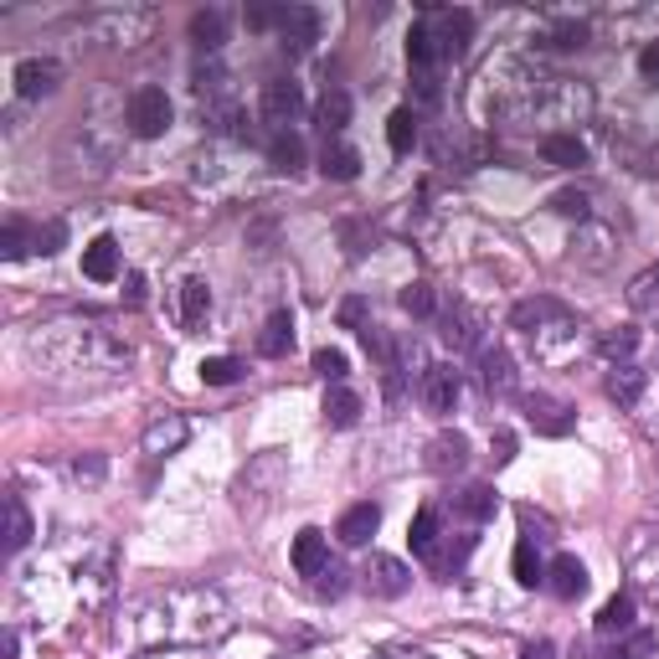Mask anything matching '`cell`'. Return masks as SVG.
Returning <instances> with one entry per match:
<instances>
[{
  "label": "cell",
  "instance_id": "f907efd6",
  "mask_svg": "<svg viewBox=\"0 0 659 659\" xmlns=\"http://www.w3.org/2000/svg\"><path fill=\"white\" fill-rule=\"evenodd\" d=\"M104 474V459H73V480H98Z\"/></svg>",
  "mask_w": 659,
  "mask_h": 659
},
{
  "label": "cell",
  "instance_id": "f6af8a7d",
  "mask_svg": "<svg viewBox=\"0 0 659 659\" xmlns=\"http://www.w3.org/2000/svg\"><path fill=\"white\" fill-rule=\"evenodd\" d=\"M315 593H320V598H341V593H345V567L330 562V567L315 577Z\"/></svg>",
  "mask_w": 659,
  "mask_h": 659
},
{
  "label": "cell",
  "instance_id": "9f6ffc18",
  "mask_svg": "<svg viewBox=\"0 0 659 659\" xmlns=\"http://www.w3.org/2000/svg\"><path fill=\"white\" fill-rule=\"evenodd\" d=\"M583 659H629L624 649H598V655H583Z\"/></svg>",
  "mask_w": 659,
  "mask_h": 659
},
{
  "label": "cell",
  "instance_id": "f1b7e54d",
  "mask_svg": "<svg viewBox=\"0 0 659 659\" xmlns=\"http://www.w3.org/2000/svg\"><path fill=\"white\" fill-rule=\"evenodd\" d=\"M634 629V593H614V598L598 608V634L603 639H618V634Z\"/></svg>",
  "mask_w": 659,
  "mask_h": 659
},
{
  "label": "cell",
  "instance_id": "74e56055",
  "mask_svg": "<svg viewBox=\"0 0 659 659\" xmlns=\"http://www.w3.org/2000/svg\"><path fill=\"white\" fill-rule=\"evenodd\" d=\"M459 510H464L469 521H490L494 510H500V494H494L490 484H469V490L459 494Z\"/></svg>",
  "mask_w": 659,
  "mask_h": 659
},
{
  "label": "cell",
  "instance_id": "4316f807",
  "mask_svg": "<svg viewBox=\"0 0 659 659\" xmlns=\"http://www.w3.org/2000/svg\"><path fill=\"white\" fill-rule=\"evenodd\" d=\"M320 170L330 180H356L360 176V150L356 145H341V139H325V150H320Z\"/></svg>",
  "mask_w": 659,
  "mask_h": 659
},
{
  "label": "cell",
  "instance_id": "cb8c5ba5",
  "mask_svg": "<svg viewBox=\"0 0 659 659\" xmlns=\"http://www.w3.org/2000/svg\"><path fill=\"white\" fill-rule=\"evenodd\" d=\"M645 387H649V376L639 372V366H614V372H608V397H614L618 407H624V412H629V407H639V397H645Z\"/></svg>",
  "mask_w": 659,
  "mask_h": 659
},
{
  "label": "cell",
  "instance_id": "5bb4252c",
  "mask_svg": "<svg viewBox=\"0 0 659 659\" xmlns=\"http://www.w3.org/2000/svg\"><path fill=\"white\" fill-rule=\"evenodd\" d=\"M422 402H428V412H453L459 407V391H464V381H459V372L453 366H428L418 381Z\"/></svg>",
  "mask_w": 659,
  "mask_h": 659
},
{
  "label": "cell",
  "instance_id": "d590c367",
  "mask_svg": "<svg viewBox=\"0 0 659 659\" xmlns=\"http://www.w3.org/2000/svg\"><path fill=\"white\" fill-rule=\"evenodd\" d=\"M387 145L397 155H412V145H418V114L412 108H397L387 119Z\"/></svg>",
  "mask_w": 659,
  "mask_h": 659
},
{
  "label": "cell",
  "instance_id": "7402d4cb",
  "mask_svg": "<svg viewBox=\"0 0 659 659\" xmlns=\"http://www.w3.org/2000/svg\"><path fill=\"white\" fill-rule=\"evenodd\" d=\"M201 119L217 129V135H232V139H248V114H242L238 98H211V104H201Z\"/></svg>",
  "mask_w": 659,
  "mask_h": 659
},
{
  "label": "cell",
  "instance_id": "277c9868",
  "mask_svg": "<svg viewBox=\"0 0 659 659\" xmlns=\"http://www.w3.org/2000/svg\"><path fill=\"white\" fill-rule=\"evenodd\" d=\"M258 114H263V124H273V135L289 129V124H300L304 88L294 83V77H269V83L258 88Z\"/></svg>",
  "mask_w": 659,
  "mask_h": 659
},
{
  "label": "cell",
  "instance_id": "9a60e30c",
  "mask_svg": "<svg viewBox=\"0 0 659 659\" xmlns=\"http://www.w3.org/2000/svg\"><path fill=\"white\" fill-rule=\"evenodd\" d=\"M325 567H330V536L310 525V531H300V536H294V572L315 583Z\"/></svg>",
  "mask_w": 659,
  "mask_h": 659
},
{
  "label": "cell",
  "instance_id": "e575fe53",
  "mask_svg": "<svg viewBox=\"0 0 659 659\" xmlns=\"http://www.w3.org/2000/svg\"><path fill=\"white\" fill-rule=\"evenodd\" d=\"M360 418V397L351 387H330L325 391V422H335V428H351V422Z\"/></svg>",
  "mask_w": 659,
  "mask_h": 659
},
{
  "label": "cell",
  "instance_id": "7bdbcfd3",
  "mask_svg": "<svg viewBox=\"0 0 659 659\" xmlns=\"http://www.w3.org/2000/svg\"><path fill=\"white\" fill-rule=\"evenodd\" d=\"M315 372L325 376L330 387H341V381H345V351H330V345H320V351H315Z\"/></svg>",
  "mask_w": 659,
  "mask_h": 659
},
{
  "label": "cell",
  "instance_id": "7a4b0ae2",
  "mask_svg": "<svg viewBox=\"0 0 659 659\" xmlns=\"http://www.w3.org/2000/svg\"><path fill=\"white\" fill-rule=\"evenodd\" d=\"M227 629V603L211 587H176L145 603L139 634L145 645H201Z\"/></svg>",
  "mask_w": 659,
  "mask_h": 659
},
{
  "label": "cell",
  "instance_id": "6da1fadb",
  "mask_svg": "<svg viewBox=\"0 0 659 659\" xmlns=\"http://www.w3.org/2000/svg\"><path fill=\"white\" fill-rule=\"evenodd\" d=\"M31 356L52 360L62 372H119L135 360V345L108 320H57L31 335Z\"/></svg>",
  "mask_w": 659,
  "mask_h": 659
},
{
  "label": "cell",
  "instance_id": "52a82bcc",
  "mask_svg": "<svg viewBox=\"0 0 659 659\" xmlns=\"http://www.w3.org/2000/svg\"><path fill=\"white\" fill-rule=\"evenodd\" d=\"M525 422L536 428L541 438H567L577 428V407L567 397H552V391H531L525 397Z\"/></svg>",
  "mask_w": 659,
  "mask_h": 659
},
{
  "label": "cell",
  "instance_id": "4dcf8cb0",
  "mask_svg": "<svg viewBox=\"0 0 659 659\" xmlns=\"http://www.w3.org/2000/svg\"><path fill=\"white\" fill-rule=\"evenodd\" d=\"M587 42V21H577V15H567V21H552V27L536 36V46H552V52H572V46Z\"/></svg>",
  "mask_w": 659,
  "mask_h": 659
},
{
  "label": "cell",
  "instance_id": "f5cc1de1",
  "mask_svg": "<svg viewBox=\"0 0 659 659\" xmlns=\"http://www.w3.org/2000/svg\"><path fill=\"white\" fill-rule=\"evenodd\" d=\"M521 659H556L552 639H536V645H521Z\"/></svg>",
  "mask_w": 659,
  "mask_h": 659
},
{
  "label": "cell",
  "instance_id": "5b68a950",
  "mask_svg": "<svg viewBox=\"0 0 659 659\" xmlns=\"http://www.w3.org/2000/svg\"><path fill=\"white\" fill-rule=\"evenodd\" d=\"M170 119H176V108H170L165 88H139L135 98L124 104V124H129L139 139H160L165 129H170Z\"/></svg>",
  "mask_w": 659,
  "mask_h": 659
},
{
  "label": "cell",
  "instance_id": "ba28073f",
  "mask_svg": "<svg viewBox=\"0 0 659 659\" xmlns=\"http://www.w3.org/2000/svg\"><path fill=\"white\" fill-rule=\"evenodd\" d=\"M360 587H366L372 598H402L407 587H412V567H407L402 556L376 552L372 562L360 567Z\"/></svg>",
  "mask_w": 659,
  "mask_h": 659
},
{
  "label": "cell",
  "instance_id": "816d5d0a",
  "mask_svg": "<svg viewBox=\"0 0 659 659\" xmlns=\"http://www.w3.org/2000/svg\"><path fill=\"white\" fill-rule=\"evenodd\" d=\"M124 300L145 304V273H129V279H124Z\"/></svg>",
  "mask_w": 659,
  "mask_h": 659
},
{
  "label": "cell",
  "instance_id": "7dc6e473",
  "mask_svg": "<svg viewBox=\"0 0 659 659\" xmlns=\"http://www.w3.org/2000/svg\"><path fill=\"white\" fill-rule=\"evenodd\" d=\"M490 459L494 464H510V459H515V433H510V428H500V433L490 438Z\"/></svg>",
  "mask_w": 659,
  "mask_h": 659
},
{
  "label": "cell",
  "instance_id": "60d3db41",
  "mask_svg": "<svg viewBox=\"0 0 659 659\" xmlns=\"http://www.w3.org/2000/svg\"><path fill=\"white\" fill-rule=\"evenodd\" d=\"M6 510H11V531H6V552H21L31 541V515H27V505H21V494H11L6 500Z\"/></svg>",
  "mask_w": 659,
  "mask_h": 659
},
{
  "label": "cell",
  "instance_id": "484cf974",
  "mask_svg": "<svg viewBox=\"0 0 659 659\" xmlns=\"http://www.w3.org/2000/svg\"><path fill=\"white\" fill-rule=\"evenodd\" d=\"M289 345H294V315L289 310H273L269 320H263V335H258V351L269 360L289 356Z\"/></svg>",
  "mask_w": 659,
  "mask_h": 659
},
{
  "label": "cell",
  "instance_id": "603a6c76",
  "mask_svg": "<svg viewBox=\"0 0 659 659\" xmlns=\"http://www.w3.org/2000/svg\"><path fill=\"white\" fill-rule=\"evenodd\" d=\"M191 46L196 52H217V46L227 42V11H217V6H207V11L191 15Z\"/></svg>",
  "mask_w": 659,
  "mask_h": 659
},
{
  "label": "cell",
  "instance_id": "d6a6232c",
  "mask_svg": "<svg viewBox=\"0 0 659 659\" xmlns=\"http://www.w3.org/2000/svg\"><path fill=\"white\" fill-rule=\"evenodd\" d=\"M207 315H211V289H207V279H186V284H180V320L196 330Z\"/></svg>",
  "mask_w": 659,
  "mask_h": 659
},
{
  "label": "cell",
  "instance_id": "c3c4849f",
  "mask_svg": "<svg viewBox=\"0 0 659 659\" xmlns=\"http://www.w3.org/2000/svg\"><path fill=\"white\" fill-rule=\"evenodd\" d=\"M341 325L345 330H366L372 320H366V300H345L341 304Z\"/></svg>",
  "mask_w": 659,
  "mask_h": 659
},
{
  "label": "cell",
  "instance_id": "f35d334b",
  "mask_svg": "<svg viewBox=\"0 0 659 659\" xmlns=\"http://www.w3.org/2000/svg\"><path fill=\"white\" fill-rule=\"evenodd\" d=\"M397 300H402V310L412 320H433L438 315V294H433V284H407L402 294H397Z\"/></svg>",
  "mask_w": 659,
  "mask_h": 659
},
{
  "label": "cell",
  "instance_id": "d6986e66",
  "mask_svg": "<svg viewBox=\"0 0 659 659\" xmlns=\"http://www.w3.org/2000/svg\"><path fill=\"white\" fill-rule=\"evenodd\" d=\"M186 438H191V428H186V418H176V412H165V418H155L150 428H145V453H155V459H165V453L186 449Z\"/></svg>",
  "mask_w": 659,
  "mask_h": 659
},
{
  "label": "cell",
  "instance_id": "ee69618b",
  "mask_svg": "<svg viewBox=\"0 0 659 659\" xmlns=\"http://www.w3.org/2000/svg\"><path fill=\"white\" fill-rule=\"evenodd\" d=\"M552 211H562V217H587V211H593V201H587V191H577V186H572V191H556L552 196Z\"/></svg>",
  "mask_w": 659,
  "mask_h": 659
},
{
  "label": "cell",
  "instance_id": "8d00e7d4",
  "mask_svg": "<svg viewBox=\"0 0 659 659\" xmlns=\"http://www.w3.org/2000/svg\"><path fill=\"white\" fill-rule=\"evenodd\" d=\"M31 248H36V232H31L21 217H11V222L0 227V258H11L15 263V258H27Z\"/></svg>",
  "mask_w": 659,
  "mask_h": 659
},
{
  "label": "cell",
  "instance_id": "b9f144b4",
  "mask_svg": "<svg viewBox=\"0 0 659 659\" xmlns=\"http://www.w3.org/2000/svg\"><path fill=\"white\" fill-rule=\"evenodd\" d=\"M629 304H634V310H659V263H655V269H645L629 284Z\"/></svg>",
  "mask_w": 659,
  "mask_h": 659
},
{
  "label": "cell",
  "instance_id": "30bf717a",
  "mask_svg": "<svg viewBox=\"0 0 659 659\" xmlns=\"http://www.w3.org/2000/svg\"><path fill=\"white\" fill-rule=\"evenodd\" d=\"M407 541H412V556H422L428 567L443 572V515L433 505H422L407 525Z\"/></svg>",
  "mask_w": 659,
  "mask_h": 659
},
{
  "label": "cell",
  "instance_id": "4fadbf2b",
  "mask_svg": "<svg viewBox=\"0 0 659 659\" xmlns=\"http://www.w3.org/2000/svg\"><path fill=\"white\" fill-rule=\"evenodd\" d=\"M320 42V11H310V6H284V21H279V46L284 52H310V46Z\"/></svg>",
  "mask_w": 659,
  "mask_h": 659
},
{
  "label": "cell",
  "instance_id": "ffe728a7",
  "mask_svg": "<svg viewBox=\"0 0 659 659\" xmlns=\"http://www.w3.org/2000/svg\"><path fill=\"white\" fill-rule=\"evenodd\" d=\"M541 160L556 170H577V165H587V145L567 129H552V135H541Z\"/></svg>",
  "mask_w": 659,
  "mask_h": 659
},
{
  "label": "cell",
  "instance_id": "ab89813d",
  "mask_svg": "<svg viewBox=\"0 0 659 659\" xmlns=\"http://www.w3.org/2000/svg\"><path fill=\"white\" fill-rule=\"evenodd\" d=\"M238 376H242L238 356H207L201 360V381H207V387H232Z\"/></svg>",
  "mask_w": 659,
  "mask_h": 659
},
{
  "label": "cell",
  "instance_id": "9c48e42d",
  "mask_svg": "<svg viewBox=\"0 0 659 659\" xmlns=\"http://www.w3.org/2000/svg\"><path fill=\"white\" fill-rule=\"evenodd\" d=\"M438 325H443V341L453 345V351H480L484 345V320H480V310H469L464 300H453V304H443V315H438Z\"/></svg>",
  "mask_w": 659,
  "mask_h": 659
},
{
  "label": "cell",
  "instance_id": "2e32d148",
  "mask_svg": "<svg viewBox=\"0 0 659 659\" xmlns=\"http://www.w3.org/2000/svg\"><path fill=\"white\" fill-rule=\"evenodd\" d=\"M546 587H552V593H556L562 603L583 598V593H587V567H583V562H577L572 552H562V556L552 562V567H546Z\"/></svg>",
  "mask_w": 659,
  "mask_h": 659
},
{
  "label": "cell",
  "instance_id": "f546056e",
  "mask_svg": "<svg viewBox=\"0 0 659 659\" xmlns=\"http://www.w3.org/2000/svg\"><path fill=\"white\" fill-rule=\"evenodd\" d=\"M536 541L541 536H521V541H515V562H510V567H515V583H521V587H541V583H546V562H541Z\"/></svg>",
  "mask_w": 659,
  "mask_h": 659
},
{
  "label": "cell",
  "instance_id": "3957f363",
  "mask_svg": "<svg viewBox=\"0 0 659 659\" xmlns=\"http://www.w3.org/2000/svg\"><path fill=\"white\" fill-rule=\"evenodd\" d=\"M510 330H521L536 360H546V366H562L583 351V320L556 300H521L510 310Z\"/></svg>",
  "mask_w": 659,
  "mask_h": 659
},
{
  "label": "cell",
  "instance_id": "db71d44e",
  "mask_svg": "<svg viewBox=\"0 0 659 659\" xmlns=\"http://www.w3.org/2000/svg\"><path fill=\"white\" fill-rule=\"evenodd\" d=\"M372 659H433L428 649H381V655H372Z\"/></svg>",
  "mask_w": 659,
  "mask_h": 659
},
{
  "label": "cell",
  "instance_id": "e0dca14e",
  "mask_svg": "<svg viewBox=\"0 0 659 659\" xmlns=\"http://www.w3.org/2000/svg\"><path fill=\"white\" fill-rule=\"evenodd\" d=\"M376 525H381V510H376L372 500H360V505H351L341 515L335 536H341V546H366V541L376 536Z\"/></svg>",
  "mask_w": 659,
  "mask_h": 659
},
{
  "label": "cell",
  "instance_id": "ac0fdd59",
  "mask_svg": "<svg viewBox=\"0 0 659 659\" xmlns=\"http://www.w3.org/2000/svg\"><path fill=\"white\" fill-rule=\"evenodd\" d=\"M83 279H93V284H114V279H119V242L93 238L88 248H83Z\"/></svg>",
  "mask_w": 659,
  "mask_h": 659
},
{
  "label": "cell",
  "instance_id": "681fc988",
  "mask_svg": "<svg viewBox=\"0 0 659 659\" xmlns=\"http://www.w3.org/2000/svg\"><path fill=\"white\" fill-rule=\"evenodd\" d=\"M639 77H645V83H659V42H649L645 52H639Z\"/></svg>",
  "mask_w": 659,
  "mask_h": 659
},
{
  "label": "cell",
  "instance_id": "8992f818",
  "mask_svg": "<svg viewBox=\"0 0 659 659\" xmlns=\"http://www.w3.org/2000/svg\"><path fill=\"white\" fill-rule=\"evenodd\" d=\"M422 21H428V31H433V42H438V52H443V62L464 57L469 36H474V15L453 11V6H433V11H422Z\"/></svg>",
  "mask_w": 659,
  "mask_h": 659
},
{
  "label": "cell",
  "instance_id": "d4e9b609",
  "mask_svg": "<svg viewBox=\"0 0 659 659\" xmlns=\"http://www.w3.org/2000/svg\"><path fill=\"white\" fill-rule=\"evenodd\" d=\"M315 124L325 129V139H335L351 124V93L345 88H325L320 93V104H315Z\"/></svg>",
  "mask_w": 659,
  "mask_h": 659
},
{
  "label": "cell",
  "instance_id": "7c38bea8",
  "mask_svg": "<svg viewBox=\"0 0 659 659\" xmlns=\"http://www.w3.org/2000/svg\"><path fill=\"white\" fill-rule=\"evenodd\" d=\"M11 83H15L21 98H46V93H57L62 67L52 57H21L15 62V73H11Z\"/></svg>",
  "mask_w": 659,
  "mask_h": 659
},
{
  "label": "cell",
  "instance_id": "44dd1931",
  "mask_svg": "<svg viewBox=\"0 0 659 659\" xmlns=\"http://www.w3.org/2000/svg\"><path fill=\"white\" fill-rule=\"evenodd\" d=\"M407 62H412V73L418 77H433V67L443 62V52H438L433 31H428V21H412V31H407Z\"/></svg>",
  "mask_w": 659,
  "mask_h": 659
},
{
  "label": "cell",
  "instance_id": "836d02e7",
  "mask_svg": "<svg viewBox=\"0 0 659 659\" xmlns=\"http://www.w3.org/2000/svg\"><path fill=\"white\" fill-rule=\"evenodd\" d=\"M634 351H639V330H634V325H618V330H608V335L598 341V356L614 360V366H629Z\"/></svg>",
  "mask_w": 659,
  "mask_h": 659
},
{
  "label": "cell",
  "instance_id": "1f68e13d",
  "mask_svg": "<svg viewBox=\"0 0 659 659\" xmlns=\"http://www.w3.org/2000/svg\"><path fill=\"white\" fill-rule=\"evenodd\" d=\"M269 165H273V170H289V176H294V170L304 165V139L294 135V129H279V135L269 139Z\"/></svg>",
  "mask_w": 659,
  "mask_h": 659
},
{
  "label": "cell",
  "instance_id": "11a10c76",
  "mask_svg": "<svg viewBox=\"0 0 659 659\" xmlns=\"http://www.w3.org/2000/svg\"><path fill=\"white\" fill-rule=\"evenodd\" d=\"M15 649H21V639H15V629H6V659H15Z\"/></svg>",
  "mask_w": 659,
  "mask_h": 659
},
{
  "label": "cell",
  "instance_id": "83f0119b",
  "mask_svg": "<svg viewBox=\"0 0 659 659\" xmlns=\"http://www.w3.org/2000/svg\"><path fill=\"white\" fill-rule=\"evenodd\" d=\"M464 464H469V443H464V433H438L433 443H428V469L449 474V469H464Z\"/></svg>",
  "mask_w": 659,
  "mask_h": 659
},
{
  "label": "cell",
  "instance_id": "bcb514c9",
  "mask_svg": "<svg viewBox=\"0 0 659 659\" xmlns=\"http://www.w3.org/2000/svg\"><path fill=\"white\" fill-rule=\"evenodd\" d=\"M62 242H67V227H62V222L36 227V253H57Z\"/></svg>",
  "mask_w": 659,
  "mask_h": 659
},
{
  "label": "cell",
  "instance_id": "8fae6325",
  "mask_svg": "<svg viewBox=\"0 0 659 659\" xmlns=\"http://www.w3.org/2000/svg\"><path fill=\"white\" fill-rule=\"evenodd\" d=\"M474 366H480V387L490 391V397H510L515 381H521L510 351H500V345H480V351H474Z\"/></svg>",
  "mask_w": 659,
  "mask_h": 659
}]
</instances>
